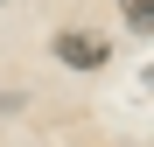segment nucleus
<instances>
[{
    "instance_id": "nucleus-2",
    "label": "nucleus",
    "mask_w": 154,
    "mask_h": 147,
    "mask_svg": "<svg viewBox=\"0 0 154 147\" xmlns=\"http://www.w3.org/2000/svg\"><path fill=\"white\" fill-rule=\"evenodd\" d=\"M126 21H133V28L147 35V21H154V0H126Z\"/></svg>"
},
{
    "instance_id": "nucleus-1",
    "label": "nucleus",
    "mask_w": 154,
    "mask_h": 147,
    "mask_svg": "<svg viewBox=\"0 0 154 147\" xmlns=\"http://www.w3.org/2000/svg\"><path fill=\"white\" fill-rule=\"evenodd\" d=\"M56 56H63L70 70H105L112 49L98 42V35H84V28H63V35H56Z\"/></svg>"
},
{
    "instance_id": "nucleus-3",
    "label": "nucleus",
    "mask_w": 154,
    "mask_h": 147,
    "mask_svg": "<svg viewBox=\"0 0 154 147\" xmlns=\"http://www.w3.org/2000/svg\"><path fill=\"white\" fill-rule=\"evenodd\" d=\"M0 7H7V0H0Z\"/></svg>"
}]
</instances>
